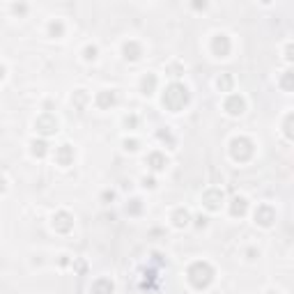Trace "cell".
I'll return each instance as SVG.
<instances>
[{"mask_svg": "<svg viewBox=\"0 0 294 294\" xmlns=\"http://www.w3.org/2000/svg\"><path fill=\"white\" fill-rule=\"evenodd\" d=\"M186 101H189V90H186L184 85L173 83L166 90V94H163V106H168L170 111H180V108H184Z\"/></svg>", "mask_w": 294, "mask_h": 294, "instance_id": "6da1fadb", "label": "cell"}, {"mask_svg": "<svg viewBox=\"0 0 294 294\" xmlns=\"http://www.w3.org/2000/svg\"><path fill=\"white\" fill-rule=\"evenodd\" d=\"M214 278V271L207 262H196L193 267L189 269V280L193 283L196 287H207Z\"/></svg>", "mask_w": 294, "mask_h": 294, "instance_id": "7a4b0ae2", "label": "cell"}, {"mask_svg": "<svg viewBox=\"0 0 294 294\" xmlns=\"http://www.w3.org/2000/svg\"><path fill=\"white\" fill-rule=\"evenodd\" d=\"M253 154V143L249 138H234L232 140V157L239 158V161H246V158Z\"/></svg>", "mask_w": 294, "mask_h": 294, "instance_id": "3957f363", "label": "cell"}, {"mask_svg": "<svg viewBox=\"0 0 294 294\" xmlns=\"http://www.w3.org/2000/svg\"><path fill=\"white\" fill-rule=\"evenodd\" d=\"M53 227L60 230V232H69V230L74 227V221H71V216H69L67 211H60V214L53 219Z\"/></svg>", "mask_w": 294, "mask_h": 294, "instance_id": "277c9868", "label": "cell"}, {"mask_svg": "<svg viewBox=\"0 0 294 294\" xmlns=\"http://www.w3.org/2000/svg\"><path fill=\"white\" fill-rule=\"evenodd\" d=\"M255 219H257V223H260V226H271V221L276 219V214H273V209L271 207H267V204H262V207H260V209L255 211Z\"/></svg>", "mask_w": 294, "mask_h": 294, "instance_id": "5b68a950", "label": "cell"}, {"mask_svg": "<svg viewBox=\"0 0 294 294\" xmlns=\"http://www.w3.org/2000/svg\"><path fill=\"white\" fill-rule=\"evenodd\" d=\"M226 111H227L230 115H242V113H244V99L239 97V94H232V97L227 99Z\"/></svg>", "mask_w": 294, "mask_h": 294, "instance_id": "8992f818", "label": "cell"}, {"mask_svg": "<svg viewBox=\"0 0 294 294\" xmlns=\"http://www.w3.org/2000/svg\"><path fill=\"white\" fill-rule=\"evenodd\" d=\"M37 131H42V134H53V131H58V122L53 120L51 115H44V117L37 120Z\"/></svg>", "mask_w": 294, "mask_h": 294, "instance_id": "52a82bcc", "label": "cell"}, {"mask_svg": "<svg viewBox=\"0 0 294 294\" xmlns=\"http://www.w3.org/2000/svg\"><path fill=\"white\" fill-rule=\"evenodd\" d=\"M221 200H223V193H221V191H209V193H204V204H207L209 209H219Z\"/></svg>", "mask_w": 294, "mask_h": 294, "instance_id": "ba28073f", "label": "cell"}, {"mask_svg": "<svg viewBox=\"0 0 294 294\" xmlns=\"http://www.w3.org/2000/svg\"><path fill=\"white\" fill-rule=\"evenodd\" d=\"M71 158H74V150H71L69 145H62L60 150H58V161H60L62 166H69Z\"/></svg>", "mask_w": 294, "mask_h": 294, "instance_id": "9c48e42d", "label": "cell"}, {"mask_svg": "<svg viewBox=\"0 0 294 294\" xmlns=\"http://www.w3.org/2000/svg\"><path fill=\"white\" fill-rule=\"evenodd\" d=\"M214 48H216V53H221V58H226L227 51H230V44H227L226 35H219V37H216V42H214Z\"/></svg>", "mask_w": 294, "mask_h": 294, "instance_id": "30bf717a", "label": "cell"}, {"mask_svg": "<svg viewBox=\"0 0 294 294\" xmlns=\"http://www.w3.org/2000/svg\"><path fill=\"white\" fill-rule=\"evenodd\" d=\"M94 294H113V283L111 280H97L94 283Z\"/></svg>", "mask_w": 294, "mask_h": 294, "instance_id": "8fae6325", "label": "cell"}, {"mask_svg": "<svg viewBox=\"0 0 294 294\" xmlns=\"http://www.w3.org/2000/svg\"><path fill=\"white\" fill-rule=\"evenodd\" d=\"M150 163H152V168H154V170H163V168H166V158L161 157V154H152Z\"/></svg>", "mask_w": 294, "mask_h": 294, "instance_id": "7c38bea8", "label": "cell"}, {"mask_svg": "<svg viewBox=\"0 0 294 294\" xmlns=\"http://www.w3.org/2000/svg\"><path fill=\"white\" fill-rule=\"evenodd\" d=\"M232 203H234V204H232V214H234V216L246 211V200H244V198H234Z\"/></svg>", "mask_w": 294, "mask_h": 294, "instance_id": "4fadbf2b", "label": "cell"}, {"mask_svg": "<svg viewBox=\"0 0 294 294\" xmlns=\"http://www.w3.org/2000/svg\"><path fill=\"white\" fill-rule=\"evenodd\" d=\"M99 104H101V106H108V104L113 106L115 104V94H113V92H111V97H108V94H101V97H99Z\"/></svg>", "mask_w": 294, "mask_h": 294, "instance_id": "5bb4252c", "label": "cell"}, {"mask_svg": "<svg viewBox=\"0 0 294 294\" xmlns=\"http://www.w3.org/2000/svg\"><path fill=\"white\" fill-rule=\"evenodd\" d=\"M32 147H35V150H32V152H35V154H39V157H44V147H46V145L44 143H32Z\"/></svg>", "mask_w": 294, "mask_h": 294, "instance_id": "9a60e30c", "label": "cell"}, {"mask_svg": "<svg viewBox=\"0 0 294 294\" xmlns=\"http://www.w3.org/2000/svg\"><path fill=\"white\" fill-rule=\"evenodd\" d=\"M5 189V180H2V177H0V191Z\"/></svg>", "mask_w": 294, "mask_h": 294, "instance_id": "2e32d148", "label": "cell"}, {"mask_svg": "<svg viewBox=\"0 0 294 294\" xmlns=\"http://www.w3.org/2000/svg\"><path fill=\"white\" fill-rule=\"evenodd\" d=\"M2 71H5V69H2V65H0V78H2Z\"/></svg>", "mask_w": 294, "mask_h": 294, "instance_id": "e0dca14e", "label": "cell"}]
</instances>
